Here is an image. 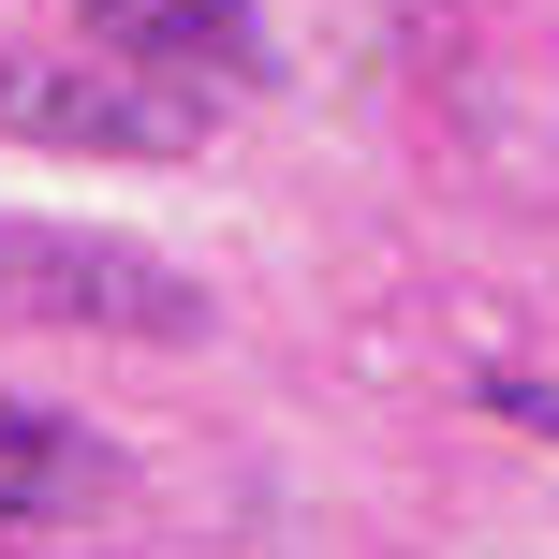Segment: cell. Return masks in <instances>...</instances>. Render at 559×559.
<instances>
[{"label": "cell", "mask_w": 559, "mask_h": 559, "mask_svg": "<svg viewBox=\"0 0 559 559\" xmlns=\"http://www.w3.org/2000/svg\"><path fill=\"white\" fill-rule=\"evenodd\" d=\"M0 133L104 147V163H192L206 147V88L147 74V59H118V45H29V59H0Z\"/></svg>", "instance_id": "cell-1"}, {"label": "cell", "mask_w": 559, "mask_h": 559, "mask_svg": "<svg viewBox=\"0 0 559 559\" xmlns=\"http://www.w3.org/2000/svg\"><path fill=\"white\" fill-rule=\"evenodd\" d=\"M0 309H45V324H118V338H192L206 295L147 251H104V236H45L0 222Z\"/></svg>", "instance_id": "cell-2"}, {"label": "cell", "mask_w": 559, "mask_h": 559, "mask_svg": "<svg viewBox=\"0 0 559 559\" xmlns=\"http://www.w3.org/2000/svg\"><path fill=\"white\" fill-rule=\"evenodd\" d=\"M118 486H133V456L104 427L0 397V531H88V515H118Z\"/></svg>", "instance_id": "cell-3"}, {"label": "cell", "mask_w": 559, "mask_h": 559, "mask_svg": "<svg viewBox=\"0 0 559 559\" xmlns=\"http://www.w3.org/2000/svg\"><path fill=\"white\" fill-rule=\"evenodd\" d=\"M74 29L118 45V59H147V74H192V88H265L280 74L251 0H74Z\"/></svg>", "instance_id": "cell-4"}, {"label": "cell", "mask_w": 559, "mask_h": 559, "mask_svg": "<svg viewBox=\"0 0 559 559\" xmlns=\"http://www.w3.org/2000/svg\"><path fill=\"white\" fill-rule=\"evenodd\" d=\"M486 413H515V427L559 442V383H531V368H486Z\"/></svg>", "instance_id": "cell-5"}]
</instances>
